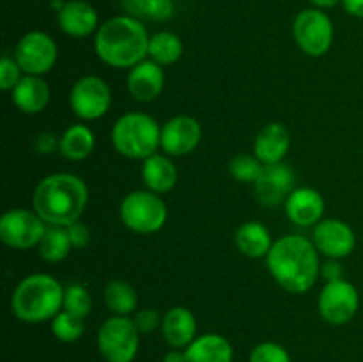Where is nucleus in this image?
<instances>
[{"label":"nucleus","instance_id":"72a5a7b5","mask_svg":"<svg viewBox=\"0 0 363 362\" xmlns=\"http://www.w3.org/2000/svg\"><path fill=\"white\" fill-rule=\"evenodd\" d=\"M21 73L23 71H21L16 59L4 53L2 60H0V87H2V91H13L18 85V82L23 78Z\"/></svg>","mask_w":363,"mask_h":362},{"label":"nucleus","instance_id":"9b49d317","mask_svg":"<svg viewBox=\"0 0 363 362\" xmlns=\"http://www.w3.org/2000/svg\"><path fill=\"white\" fill-rule=\"evenodd\" d=\"M57 53L59 52L52 35L41 31H32L18 41L14 48V59L25 75L41 77L55 66Z\"/></svg>","mask_w":363,"mask_h":362},{"label":"nucleus","instance_id":"20e7f679","mask_svg":"<svg viewBox=\"0 0 363 362\" xmlns=\"http://www.w3.org/2000/svg\"><path fill=\"white\" fill-rule=\"evenodd\" d=\"M64 305V287L48 273H32L20 280L11 298L14 316L25 323L53 319Z\"/></svg>","mask_w":363,"mask_h":362},{"label":"nucleus","instance_id":"c85d7f7f","mask_svg":"<svg viewBox=\"0 0 363 362\" xmlns=\"http://www.w3.org/2000/svg\"><path fill=\"white\" fill-rule=\"evenodd\" d=\"M71 241L67 236L66 227L52 226L50 229L45 231L41 241H39V256L48 263H59L67 258L71 251Z\"/></svg>","mask_w":363,"mask_h":362},{"label":"nucleus","instance_id":"f704fd0d","mask_svg":"<svg viewBox=\"0 0 363 362\" xmlns=\"http://www.w3.org/2000/svg\"><path fill=\"white\" fill-rule=\"evenodd\" d=\"M133 322H135V325H137L138 332L151 334V332H155L160 325H162L163 319L160 318V314L155 311V309H142V311H138L137 314H135Z\"/></svg>","mask_w":363,"mask_h":362},{"label":"nucleus","instance_id":"1a4fd4ad","mask_svg":"<svg viewBox=\"0 0 363 362\" xmlns=\"http://www.w3.org/2000/svg\"><path fill=\"white\" fill-rule=\"evenodd\" d=\"M358 307H360V295L357 287L346 279L326 283L319 293V314L330 325L350 323L357 316Z\"/></svg>","mask_w":363,"mask_h":362},{"label":"nucleus","instance_id":"423d86ee","mask_svg":"<svg viewBox=\"0 0 363 362\" xmlns=\"http://www.w3.org/2000/svg\"><path fill=\"white\" fill-rule=\"evenodd\" d=\"M121 220L128 229L138 234H152L167 222V204L160 194L151 190H135L121 202Z\"/></svg>","mask_w":363,"mask_h":362},{"label":"nucleus","instance_id":"4be33fe9","mask_svg":"<svg viewBox=\"0 0 363 362\" xmlns=\"http://www.w3.org/2000/svg\"><path fill=\"white\" fill-rule=\"evenodd\" d=\"M13 102L25 114L43 112L50 102L48 84L35 75H23L13 89Z\"/></svg>","mask_w":363,"mask_h":362},{"label":"nucleus","instance_id":"58836bf2","mask_svg":"<svg viewBox=\"0 0 363 362\" xmlns=\"http://www.w3.org/2000/svg\"><path fill=\"white\" fill-rule=\"evenodd\" d=\"M342 6L347 14L363 20V0H342Z\"/></svg>","mask_w":363,"mask_h":362},{"label":"nucleus","instance_id":"c756f323","mask_svg":"<svg viewBox=\"0 0 363 362\" xmlns=\"http://www.w3.org/2000/svg\"><path fill=\"white\" fill-rule=\"evenodd\" d=\"M52 332L62 343H74L80 339L85 332L84 318L73 314L69 311H60L55 318L52 319Z\"/></svg>","mask_w":363,"mask_h":362},{"label":"nucleus","instance_id":"a878e982","mask_svg":"<svg viewBox=\"0 0 363 362\" xmlns=\"http://www.w3.org/2000/svg\"><path fill=\"white\" fill-rule=\"evenodd\" d=\"M184 52V45L181 38L174 32L163 31L156 32L149 39V57L151 60L158 62L160 66H170L181 59Z\"/></svg>","mask_w":363,"mask_h":362},{"label":"nucleus","instance_id":"f257e3e1","mask_svg":"<svg viewBox=\"0 0 363 362\" xmlns=\"http://www.w3.org/2000/svg\"><path fill=\"white\" fill-rule=\"evenodd\" d=\"M318 252L308 238L287 234L273 243L266 266L280 287L294 295L307 293L321 275Z\"/></svg>","mask_w":363,"mask_h":362},{"label":"nucleus","instance_id":"7ed1b4c3","mask_svg":"<svg viewBox=\"0 0 363 362\" xmlns=\"http://www.w3.org/2000/svg\"><path fill=\"white\" fill-rule=\"evenodd\" d=\"M149 35L144 23L130 14H121L99 25L94 50L112 67H133L149 55Z\"/></svg>","mask_w":363,"mask_h":362},{"label":"nucleus","instance_id":"412c9836","mask_svg":"<svg viewBox=\"0 0 363 362\" xmlns=\"http://www.w3.org/2000/svg\"><path fill=\"white\" fill-rule=\"evenodd\" d=\"M186 362H233L234 350L229 339L220 334H202L184 348Z\"/></svg>","mask_w":363,"mask_h":362},{"label":"nucleus","instance_id":"b1692460","mask_svg":"<svg viewBox=\"0 0 363 362\" xmlns=\"http://www.w3.org/2000/svg\"><path fill=\"white\" fill-rule=\"evenodd\" d=\"M142 180L145 187L155 194H167L177 183V169L167 155H152L144 160Z\"/></svg>","mask_w":363,"mask_h":362},{"label":"nucleus","instance_id":"bb28decb","mask_svg":"<svg viewBox=\"0 0 363 362\" xmlns=\"http://www.w3.org/2000/svg\"><path fill=\"white\" fill-rule=\"evenodd\" d=\"M121 6L130 16L152 21H167L176 13L174 0H121Z\"/></svg>","mask_w":363,"mask_h":362},{"label":"nucleus","instance_id":"4468645a","mask_svg":"<svg viewBox=\"0 0 363 362\" xmlns=\"http://www.w3.org/2000/svg\"><path fill=\"white\" fill-rule=\"evenodd\" d=\"M259 202L268 208L286 204L294 190V172L284 162L264 165L259 180L254 183Z\"/></svg>","mask_w":363,"mask_h":362},{"label":"nucleus","instance_id":"473e14b6","mask_svg":"<svg viewBox=\"0 0 363 362\" xmlns=\"http://www.w3.org/2000/svg\"><path fill=\"white\" fill-rule=\"evenodd\" d=\"M248 362H293L291 355L282 344L275 341H264L252 350Z\"/></svg>","mask_w":363,"mask_h":362},{"label":"nucleus","instance_id":"6e6552de","mask_svg":"<svg viewBox=\"0 0 363 362\" xmlns=\"http://www.w3.org/2000/svg\"><path fill=\"white\" fill-rule=\"evenodd\" d=\"M293 35L301 52L323 57L333 43V23L323 9H303L293 21Z\"/></svg>","mask_w":363,"mask_h":362},{"label":"nucleus","instance_id":"393cba45","mask_svg":"<svg viewBox=\"0 0 363 362\" xmlns=\"http://www.w3.org/2000/svg\"><path fill=\"white\" fill-rule=\"evenodd\" d=\"M92 149H94V133L85 124H73L60 137L59 151L67 160L80 162L91 155Z\"/></svg>","mask_w":363,"mask_h":362},{"label":"nucleus","instance_id":"6ab92c4d","mask_svg":"<svg viewBox=\"0 0 363 362\" xmlns=\"http://www.w3.org/2000/svg\"><path fill=\"white\" fill-rule=\"evenodd\" d=\"M291 148L289 130L282 123H269L257 133L254 142V155L264 165L280 163Z\"/></svg>","mask_w":363,"mask_h":362},{"label":"nucleus","instance_id":"e433bc0d","mask_svg":"<svg viewBox=\"0 0 363 362\" xmlns=\"http://www.w3.org/2000/svg\"><path fill=\"white\" fill-rule=\"evenodd\" d=\"M59 142L60 138H57L55 135L50 133V131H43L35 137L34 142V148L35 151L41 153V155H52L57 148H59Z\"/></svg>","mask_w":363,"mask_h":362},{"label":"nucleus","instance_id":"dca6fc26","mask_svg":"<svg viewBox=\"0 0 363 362\" xmlns=\"http://www.w3.org/2000/svg\"><path fill=\"white\" fill-rule=\"evenodd\" d=\"M284 206H286L287 219L294 226L311 227L321 222L326 204L321 192L311 187H300L294 188Z\"/></svg>","mask_w":363,"mask_h":362},{"label":"nucleus","instance_id":"2f4dec72","mask_svg":"<svg viewBox=\"0 0 363 362\" xmlns=\"http://www.w3.org/2000/svg\"><path fill=\"white\" fill-rule=\"evenodd\" d=\"M64 311H69L73 314L85 318L92 309V298L89 295L87 287L82 284H71L64 290Z\"/></svg>","mask_w":363,"mask_h":362},{"label":"nucleus","instance_id":"f03ea898","mask_svg":"<svg viewBox=\"0 0 363 362\" xmlns=\"http://www.w3.org/2000/svg\"><path fill=\"white\" fill-rule=\"evenodd\" d=\"M89 201V188L74 174H52L39 181L34 192V212L50 226L67 227L78 222Z\"/></svg>","mask_w":363,"mask_h":362},{"label":"nucleus","instance_id":"5701e85b","mask_svg":"<svg viewBox=\"0 0 363 362\" xmlns=\"http://www.w3.org/2000/svg\"><path fill=\"white\" fill-rule=\"evenodd\" d=\"M234 243L241 254L255 259L266 258L275 241L272 240V233L264 224L257 222V220H248L236 229Z\"/></svg>","mask_w":363,"mask_h":362},{"label":"nucleus","instance_id":"aec40b11","mask_svg":"<svg viewBox=\"0 0 363 362\" xmlns=\"http://www.w3.org/2000/svg\"><path fill=\"white\" fill-rule=\"evenodd\" d=\"M162 332L172 348H186L197 337V319L186 307H172L162 322Z\"/></svg>","mask_w":363,"mask_h":362},{"label":"nucleus","instance_id":"a19ab883","mask_svg":"<svg viewBox=\"0 0 363 362\" xmlns=\"http://www.w3.org/2000/svg\"><path fill=\"white\" fill-rule=\"evenodd\" d=\"M318 9H332V7L342 4V0H311Z\"/></svg>","mask_w":363,"mask_h":362},{"label":"nucleus","instance_id":"7c9ffc66","mask_svg":"<svg viewBox=\"0 0 363 362\" xmlns=\"http://www.w3.org/2000/svg\"><path fill=\"white\" fill-rule=\"evenodd\" d=\"M262 169H264V163L255 155H248V153L236 155L229 163L230 176L240 183H255Z\"/></svg>","mask_w":363,"mask_h":362},{"label":"nucleus","instance_id":"c9c22d12","mask_svg":"<svg viewBox=\"0 0 363 362\" xmlns=\"http://www.w3.org/2000/svg\"><path fill=\"white\" fill-rule=\"evenodd\" d=\"M66 231H67V236H69V241L73 247L82 248L89 243L91 231H89V227L85 226V224H82L80 220L74 224H71V226H67Z\"/></svg>","mask_w":363,"mask_h":362},{"label":"nucleus","instance_id":"ddd939ff","mask_svg":"<svg viewBox=\"0 0 363 362\" xmlns=\"http://www.w3.org/2000/svg\"><path fill=\"white\" fill-rule=\"evenodd\" d=\"M312 243L330 259L347 258L357 247V234L350 224L339 219H323L314 226Z\"/></svg>","mask_w":363,"mask_h":362},{"label":"nucleus","instance_id":"cd10ccee","mask_svg":"<svg viewBox=\"0 0 363 362\" xmlns=\"http://www.w3.org/2000/svg\"><path fill=\"white\" fill-rule=\"evenodd\" d=\"M106 307L117 316H128L137 309L138 297L131 284L124 280H110L105 286Z\"/></svg>","mask_w":363,"mask_h":362},{"label":"nucleus","instance_id":"a211bd4d","mask_svg":"<svg viewBox=\"0 0 363 362\" xmlns=\"http://www.w3.org/2000/svg\"><path fill=\"white\" fill-rule=\"evenodd\" d=\"M59 27L71 38H85L98 32V13L85 0H67L57 11Z\"/></svg>","mask_w":363,"mask_h":362},{"label":"nucleus","instance_id":"9d476101","mask_svg":"<svg viewBox=\"0 0 363 362\" xmlns=\"http://www.w3.org/2000/svg\"><path fill=\"white\" fill-rule=\"evenodd\" d=\"M69 105L74 116L84 121H94L105 116L112 105L108 84L99 77H82L69 92Z\"/></svg>","mask_w":363,"mask_h":362},{"label":"nucleus","instance_id":"2eb2a0df","mask_svg":"<svg viewBox=\"0 0 363 362\" xmlns=\"http://www.w3.org/2000/svg\"><path fill=\"white\" fill-rule=\"evenodd\" d=\"M202 138V128L191 116H176L162 128V149L169 156L190 155Z\"/></svg>","mask_w":363,"mask_h":362},{"label":"nucleus","instance_id":"39448f33","mask_svg":"<svg viewBox=\"0 0 363 362\" xmlns=\"http://www.w3.org/2000/svg\"><path fill=\"white\" fill-rule=\"evenodd\" d=\"M112 144L126 158L145 160L162 146V128L147 114L128 112L113 124Z\"/></svg>","mask_w":363,"mask_h":362},{"label":"nucleus","instance_id":"f8f14e48","mask_svg":"<svg viewBox=\"0 0 363 362\" xmlns=\"http://www.w3.org/2000/svg\"><path fill=\"white\" fill-rule=\"evenodd\" d=\"M45 231V220L35 212L11 209L0 219V240L18 251L38 247Z\"/></svg>","mask_w":363,"mask_h":362},{"label":"nucleus","instance_id":"0eeeda50","mask_svg":"<svg viewBox=\"0 0 363 362\" xmlns=\"http://www.w3.org/2000/svg\"><path fill=\"white\" fill-rule=\"evenodd\" d=\"M98 348L106 362H133L140 348V332L128 316H112L98 330Z\"/></svg>","mask_w":363,"mask_h":362},{"label":"nucleus","instance_id":"ea45409f","mask_svg":"<svg viewBox=\"0 0 363 362\" xmlns=\"http://www.w3.org/2000/svg\"><path fill=\"white\" fill-rule=\"evenodd\" d=\"M163 362H186V353L181 351L179 348H174V350L167 351Z\"/></svg>","mask_w":363,"mask_h":362},{"label":"nucleus","instance_id":"4c0bfd02","mask_svg":"<svg viewBox=\"0 0 363 362\" xmlns=\"http://www.w3.org/2000/svg\"><path fill=\"white\" fill-rule=\"evenodd\" d=\"M321 275L325 277L328 283L344 279V270L342 266H340L339 259H330V261H326L325 265H321Z\"/></svg>","mask_w":363,"mask_h":362},{"label":"nucleus","instance_id":"f3484780","mask_svg":"<svg viewBox=\"0 0 363 362\" xmlns=\"http://www.w3.org/2000/svg\"><path fill=\"white\" fill-rule=\"evenodd\" d=\"M165 85L163 67L155 60H142L128 73V91L137 102L149 103L158 98Z\"/></svg>","mask_w":363,"mask_h":362}]
</instances>
